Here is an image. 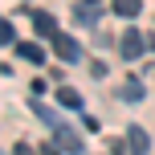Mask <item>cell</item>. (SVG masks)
I'll list each match as a JSON object with an SVG mask.
<instances>
[{"label":"cell","instance_id":"obj_1","mask_svg":"<svg viewBox=\"0 0 155 155\" xmlns=\"http://www.w3.org/2000/svg\"><path fill=\"white\" fill-rule=\"evenodd\" d=\"M143 45H147V41H143V33H139V29H127L123 41H118V53H123L127 61H135V57H143Z\"/></svg>","mask_w":155,"mask_h":155},{"label":"cell","instance_id":"obj_2","mask_svg":"<svg viewBox=\"0 0 155 155\" xmlns=\"http://www.w3.org/2000/svg\"><path fill=\"white\" fill-rule=\"evenodd\" d=\"M53 53L61 57V61H78L82 49H78V41L70 37V33H57V37H53Z\"/></svg>","mask_w":155,"mask_h":155},{"label":"cell","instance_id":"obj_3","mask_svg":"<svg viewBox=\"0 0 155 155\" xmlns=\"http://www.w3.org/2000/svg\"><path fill=\"white\" fill-rule=\"evenodd\" d=\"M33 29H37L41 37H57V21H53V12H33Z\"/></svg>","mask_w":155,"mask_h":155},{"label":"cell","instance_id":"obj_4","mask_svg":"<svg viewBox=\"0 0 155 155\" xmlns=\"http://www.w3.org/2000/svg\"><path fill=\"white\" fill-rule=\"evenodd\" d=\"M127 143H131V155H147V131L143 127H131L127 131Z\"/></svg>","mask_w":155,"mask_h":155},{"label":"cell","instance_id":"obj_5","mask_svg":"<svg viewBox=\"0 0 155 155\" xmlns=\"http://www.w3.org/2000/svg\"><path fill=\"white\" fill-rule=\"evenodd\" d=\"M57 102L70 106V110H82V94H78L74 86H57Z\"/></svg>","mask_w":155,"mask_h":155},{"label":"cell","instance_id":"obj_6","mask_svg":"<svg viewBox=\"0 0 155 155\" xmlns=\"http://www.w3.org/2000/svg\"><path fill=\"white\" fill-rule=\"evenodd\" d=\"M110 4H114L118 16H139L143 12V0H110Z\"/></svg>","mask_w":155,"mask_h":155},{"label":"cell","instance_id":"obj_7","mask_svg":"<svg viewBox=\"0 0 155 155\" xmlns=\"http://www.w3.org/2000/svg\"><path fill=\"white\" fill-rule=\"evenodd\" d=\"M57 143H61V151H82V143H78V135L70 127H57Z\"/></svg>","mask_w":155,"mask_h":155},{"label":"cell","instance_id":"obj_8","mask_svg":"<svg viewBox=\"0 0 155 155\" xmlns=\"http://www.w3.org/2000/svg\"><path fill=\"white\" fill-rule=\"evenodd\" d=\"M16 53H21L25 61H33V65H37L41 57H45V53H41V45H25V41H21V45H16Z\"/></svg>","mask_w":155,"mask_h":155},{"label":"cell","instance_id":"obj_9","mask_svg":"<svg viewBox=\"0 0 155 155\" xmlns=\"http://www.w3.org/2000/svg\"><path fill=\"white\" fill-rule=\"evenodd\" d=\"M0 41H4V45H21V41H16V29H12V25H0Z\"/></svg>","mask_w":155,"mask_h":155},{"label":"cell","instance_id":"obj_10","mask_svg":"<svg viewBox=\"0 0 155 155\" xmlns=\"http://www.w3.org/2000/svg\"><path fill=\"white\" fill-rule=\"evenodd\" d=\"M118 94H123V98H139V94H143V86H139V82H127Z\"/></svg>","mask_w":155,"mask_h":155},{"label":"cell","instance_id":"obj_11","mask_svg":"<svg viewBox=\"0 0 155 155\" xmlns=\"http://www.w3.org/2000/svg\"><path fill=\"white\" fill-rule=\"evenodd\" d=\"M12 155H33V147H25V143H16V147H12Z\"/></svg>","mask_w":155,"mask_h":155},{"label":"cell","instance_id":"obj_12","mask_svg":"<svg viewBox=\"0 0 155 155\" xmlns=\"http://www.w3.org/2000/svg\"><path fill=\"white\" fill-rule=\"evenodd\" d=\"M41 155H57V147H49V143H45V147H41Z\"/></svg>","mask_w":155,"mask_h":155},{"label":"cell","instance_id":"obj_13","mask_svg":"<svg viewBox=\"0 0 155 155\" xmlns=\"http://www.w3.org/2000/svg\"><path fill=\"white\" fill-rule=\"evenodd\" d=\"M147 45H151V49H155V37H151V41H147Z\"/></svg>","mask_w":155,"mask_h":155}]
</instances>
